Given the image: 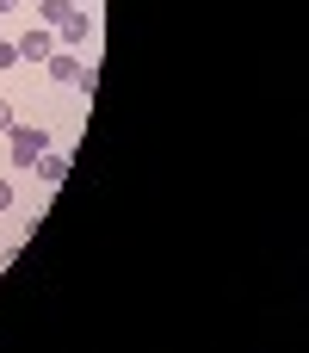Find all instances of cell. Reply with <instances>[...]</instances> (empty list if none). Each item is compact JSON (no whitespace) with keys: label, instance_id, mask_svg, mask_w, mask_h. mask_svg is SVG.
<instances>
[{"label":"cell","instance_id":"1","mask_svg":"<svg viewBox=\"0 0 309 353\" xmlns=\"http://www.w3.org/2000/svg\"><path fill=\"white\" fill-rule=\"evenodd\" d=\"M6 149H12L6 155L12 168H37V155H50V130L43 124H12L6 130Z\"/></svg>","mask_w":309,"mask_h":353},{"label":"cell","instance_id":"2","mask_svg":"<svg viewBox=\"0 0 309 353\" xmlns=\"http://www.w3.org/2000/svg\"><path fill=\"white\" fill-rule=\"evenodd\" d=\"M12 50H19V62H50V50H56V37L31 25L25 37H12Z\"/></svg>","mask_w":309,"mask_h":353},{"label":"cell","instance_id":"3","mask_svg":"<svg viewBox=\"0 0 309 353\" xmlns=\"http://www.w3.org/2000/svg\"><path fill=\"white\" fill-rule=\"evenodd\" d=\"M87 37H93V12H87V6H74V12L62 19V43L74 50V43H87Z\"/></svg>","mask_w":309,"mask_h":353},{"label":"cell","instance_id":"4","mask_svg":"<svg viewBox=\"0 0 309 353\" xmlns=\"http://www.w3.org/2000/svg\"><path fill=\"white\" fill-rule=\"evenodd\" d=\"M50 81H81V56H68V50H50Z\"/></svg>","mask_w":309,"mask_h":353},{"label":"cell","instance_id":"5","mask_svg":"<svg viewBox=\"0 0 309 353\" xmlns=\"http://www.w3.org/2000/svg\"><path fill=\"white\" fill-rule=\"evenodd\" d=\"M62 174H68L62 155H37V180H43V186H62Z\"/></svg>","mask_w":309,"mask_h":353},{"label":"cell","instance_id":"6","mask_svg":"<svg viewBox=\"0 0 309 353\" xmlns=\"http://www.w3.org/2000/svg\"><path fill=\"white\" fill-rule=\"evenodd\" d=\"M68 12H74V0H37V19H43V25H62Z\"/></svg>","mask_w":309,"mask_h":353},{"label":"cell","instance_id":"7","mask_svg":"<svg viewBox=\"0 0 309 353\" xmlns=\"http://www.w3.org/2000/svg\"><path fill=\"white\" fill-rule=\"evenodd\" d=\"M12 124H19V118H12V99H0V137H6Z\"/></svg>","mask_w":309,"mask_h":353},{"label":"cell","instance_id":"8","mask_svg":"<svg viewBox=\"0 0 309 353\" xmlns=\"http://www.w3.org/2000/svg\"><path fill=\"white\" fill-rule=\"evenodd\" d=\"M12 62H19V50H12V43L0 37V68H12Z\"/></svg>","mask_w":309,"mask_h":353},{"label":"cell","instance_id":"9","mask_svg":"<svg viewBox=\"0 0 309 353\" xmlns=\"http://www.w3.org/2000/svg\"><path fill=\"white\" fill-rule=\"evenodd\" d=\"M6 205H12V180H0V211H6Z\"/></svg>","mask_w":309,"mask_h":353},{"label":"cell","instance_id":"10","mask_svg":"<svg viewBox=\"0 0 309 353\" xmlns=\"http://www.w3.org/2000/svg\"><path fill=\"white\" fill-rule=\"evenodd\" d=\"M12 6H19V0H0V12H12Z\"/></svg>","mask_w":309,"mask_h":353}]
</instances>
